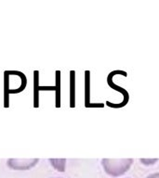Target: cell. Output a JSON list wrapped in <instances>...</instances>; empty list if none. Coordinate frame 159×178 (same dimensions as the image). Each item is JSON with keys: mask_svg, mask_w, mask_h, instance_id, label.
Segmentation results:
<instances>
[{"mask_svg": "<svg viewBox=\"0 0 159 178\" xmlns=\"http://www.w3.org/2000/svg\"><path fill=\"white\" fill-rule=\"evenodd\" d=\"M27 85L25 74L19 71L4 72V107H10V95L21 93Z\"/></svg>", "mask_w": 159, "mask_h": 178, "instance_id": "1", "label": "cell"}, {"mask_svg": "<svg viewBox=\"0 0 159 178\" xmlns=\"http://www.w3.org/2000/svg\"><path fill=\"white\" fill-rule=\"evenodd\" d=\"M38 159H9L7 165L15 171H26L35 167L38 163Z\"/></svg>", "mask_w": 159, "mask_h": 178, "instance_id": "4", "label": "cell"}, {"mask_svg": "<svg viewBox=\"0 0 159 178\" xmlns=\"http://www.w3.org/2000/svg\"><path fill=\"white\" fill-rule=\"evenodd\" d=\"M157 161H158L157 159H154V160H147V159L143 160V159H142V160H141V161H142V162H143V164H146V165H152V164H154V162H156Z\"/></svg>", "mask_w": 159, "mask_h": 178, "instance_id": "6", "label": "cell"}, {"mask_svg": "<svg viewBox=\"0 0 159 178\" xmlns=\"http://www.w3.org/2000/svg\"><path fill=\"white\" fill-rule=\"evenodd\" d=\"M51 166L56 169L58 172H64L65 171V165H66V160L65 159H49L48 160Z\"/></svg>", "mask_w": 159, "mask_h": 178, "instance_id": "5", "label": "cell"}, {"mask_svg": "<svg viewBox=\"0 0 159 178\" xmlns=\"http://www.w3.org/2000/svg\"><path fill=\"white\" fill-rule=\"evenodd\" d=\"M133 164V159H103L102 165L105 172L118 177L125 174Z\"/></svg>", "mask_w": 159, "mask_h": 178, "instance_id": "2", "label": "cell"}, {"mask_svg": "<svg viewBox=\"0 0 159 178\" xmlns=\"http://www.w3.org/2000/svg\"><path fill=\"white\" fill-rule=\"evenodd\" d=\"M60 72L59 71L56 72V86H40L38 83V78H39V72L38 71L34 72V107L38 108L39 106V91L40 90H50V91H56V107L60 106Z\"/></svg>", "mask_w": 159, "mask_h": 178, "instance_id": "3", "label": "cell"}, {"mask_svg": "<svg viewBox=\"0 0 159 178\" xmlns=\"http://www.w3.org/2000/svg\"><path fill=\"white\" fill-rule=\"evenodd\" d=\"M146 178H159V172H154L150 175H148Z\"/></svg>", "mask_w": 159, "mask_h": 178, "instance_id": "7", "label": "cell"}, {"mask_svg": "<svg viewBox=\"0 0 159 178\" xmlns=\"http://www.w3.org/2000/svg\"><path fill=\"white\" fill-rule=\"evenodd\" d=\"M56 178H59V177H56Z\"/></svg>", "mask_w": 159, "mask_h": 178, "instance_id": "8", "label": "cell"}]
</instances>
